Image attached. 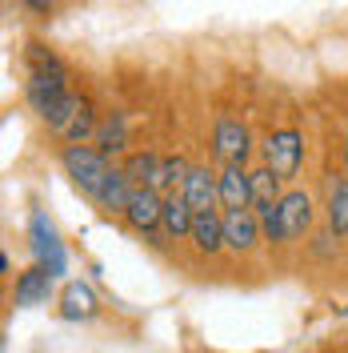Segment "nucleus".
<instances>
[{"label":"nucleus","mask_w":348,"mask_h":353,"mask_svg":"<svg viewBox=\"0 0 348 353\" xmlns=\"http://www.w3.org/2000/svg\"><path fill=\"white\" fill-rule=\"evenodd\" d=\"M68 88H65V68L52 52H41V44H32V77H28V101L32 109L48 117V109L56 101H65Z\"/></svg>","instance_id":"1"},{"label":"nucleus","mask_w":348,"mask_h":353,"mask_svg":"<svg viewBox=\"0 0 348 353\" xmlns=\"http://www.w3.org/2000/svg\"><path fill=\"white\" fill-rule=\"evenodd\" d=\"M61 165H65V173L72 176V185L85 197H96V189L109 176V157L100 153V149H88V145H68L65 153H61Z\"/></svg>","instance_id":"2"},{"label":"nucleus","mask_w":348,"mask_h":353,"mask_svg":"<svg viewBox=\"0 0 348 353\" xmlns=\"http://www.w3.org/2000/svg\"><path fill=\"white\" fill-rule=\"evenodd\" d=\"M301 161H305V137L296 129H276L264 141V169H272L281 181H292L301 173Z\"/></svg>","instance_id":"3"},{"label":"nucleus","mask_w":348,"mask_h":353,"mask_svg":"<svg viewBox=\"0 0 348 353\" xmlns=\"http://www.w3.org/2000/svg\"><path fill=\"white\" fill-rule=\"evenodd\" d=\"M28 241H32V257H36L41 269H48L52 277L65 273V245L56 237L48 213H32V221H28Z\"/></svg>","instance_id":"4"},{"label":"nucleus","mask_w":348,"mask_h":353,"mask_svg":"<svg viewBox=\"0 0 348 353\" xmlns=\"http://www.w3.org/2000/svg\"><path fill=\"white\" fill-rule=\"evenodd\" d=\"M248 149H252V137L237 117H220L213 125V153L224 161V169H244Z\"/></svg>","instance_id":"5"},{"label":"nucleus","mask_w":348,"mask_h":353,"mask_svg":"<svg viewBox=\"0 0 348 353\" xmlns=\"http://www.w3.org/2000/svg\"><path fill=\"white\" fill-rule=\"evenodd\" d=\"M124 217H129V225L136 233L156 237L160 217H164V197L156 189H132V201H129V209H124Z\"/></svg>","instance_id":"6"},{"label":"nucleus","mask_w":348,"mask_h":353,"mask_svg":"<svg viewBox=\"0 0 348 353\" xmlns=\"http://www.w3.org/2000/svg\"><path fill=\"white\" fill-rule=\"evenodd\" d=\"M281 225H284V241L308 233V225H312V201H308L305 189H288L281 197Z\"/></svg>","instance_id":"7"},{"label":"nucleus","mask_w":348,"mask_h":353,"mask_svg":"<svg viewBox=\"0 0 348 353\" xmlns=\"http://www.w3.org/2000/svg\"><path fill=\"white\" fill-rule=\"evenodd\" d=\"M257 241H261V221H257L252 209L224 213V249H232V253H248Z\"/></svg>","instance_id":"8"},{"label":"nucleus","mask_w":348,"mask_h":353,"mask_svg":"<svg viewBox=\"0 0 348 353\" xmlns=\"http://www.w3.org/2000/svg\"><path fill=\"white\" fill-rule=\"evenodd\" d=\"M184 201L193 205V213H208L220 201V176H213L204 165H193L184 181Z\"/></svg>","instance_id":"9"},{"label":"nucleus","mask_w":348,"mask_h":353,"mask_svg":"<svg viewBox=\"0 0 348 353\" xmlns=\"http://www.w3.org/2000/svg\"><path fill=\"white\" fill-rule=\"evenodd\" d=\"M48 297H52V273L48 269L32 265V269H24L21 277H17V305L21 309L44 305Z\"/></svg>","instance_id":"10"},{"label":"nucleus","mask_w":348,"mask_h":353,"mask_svg":"<svg viewBox=\"0 0 348 353\" xmlns=\"http://www.w3.org/2000/svg\"><path fill=\"white\" fill-rule=\"evenodd\" d=\"M220 205H224L228 213L248 209V205H252V173H244V169H224V173H220Z\"/></svg>","instance_id":"11"},{"label":"nucleus","mask_w":348,"mask_h":353,"mask_svg":"<svg viewBox=\"0 0 348 353\" xmlns=\"http://www.w3.org/2000/svg\"><path fill=\"white\" fill-rule=\"evenodd\" d=\"M132 185L129 176H124V169H109V176H105V185L96 189V205L105 209V213H124L129 209V201H132Z\"/></svg>","instance_id":"12"},{"label":"nucleus","mask_w":348,"mask_h":353,"mask_svg":"<svg viewBox=\"0 0 348 353\" xmlns=\"http://www.w3.org/2000/svg\"><path fill=\"white\" fill-rule=\"evenodd\" d=\"M193 221H196V213H193V205L184 201V193H168L164 197V217H160V229L168 233V237H193Z\"/></svg>","instance_id":"13"},{"label":"nucleus","mask_w":348,"mask_h":353,"mask_svg":"<svg viewBox=\"0 0 348 353\" xmlns=\"http://www.w3.org/2000/svg\"><path fill=\"white\" fill-rule=\"evenodd\" d=\"M193 245L200 249V253H220V249H224V217H220L217 209L196 213V221H193Z\"/></svg>","instance_id":"14"},{"label":"nucleus","mask_w":348,"mask_h":353,"mask_svg":"<svg viewBox=\"0 0 348 353\" xmlns=\"http://www.w3.org/2000/svg\"><path fill=\"white\" fill-rule=\"evenodd\" d=\"M61 305H65L68 321H85V317H92V313H96V293H92V285H88V281H68Z\"/></svg>","instance_id":"15"},{"label":"nucleus","mask_w":348,"mask_h":353,"mask_svg":"<svg viewBox=\"0 0 348 353\" xmlns=\"http://www.w3.org/2000/svg\"><path fill=\"white\" fill-rule=\"evenodd\" d=\"M96 145H100L105 157L120 153V149L129 145V117H124V112H109V117L100 121V129H96Z\"/></svg>","instance_id":"16"},{"label":"nucleus","mask_w":348,"mask_h":353,"mask_svg":"<svg viewBox=\"0 0 348 353\" xmlns=\"http://www.w3.org/2000/svg\"><path fill=\"white\" fill-rule=\"evenodd\" d=\"M328 229L336 237H348V176H340L328 193Z\"/></svg>","instance_id":"17"},{"label":"nucleus","mask_w":348,"mask_h":353,"mask_svg":"<svg viewBox=\"0 0 348 353\" xmlns=\"http://www.w3.org/2000/svg\"><path fill=\"white\" fill-rule=\"evenodd\" d=\"M281 205V176L272 169H257L252 173V209H272Z\"/></svg>","instance_id":"18"},{"label":"nucleus","mask_w":348,"mask_h":353,"mask_svg":"<svg viewBox=\"0 0 348 353\" xmlns=\"http://www.w3.org/2000/svg\"><path fill=\"white\" fill-rule=\"evenodd\" d=\"M156 169H160V157L156 153H132L129 161H124V176H129L136 189H153Z\"/></svg>","instance_id":"19"},{"label":"nucleus","mask_w":348,"mask_h":353,"mask_svg":"<svg viewBox=\"0 0 348 353\" xmlns=\"http://www.w3.org/2000/svg\"><path fill=\"white\" fill-rule=\"evenodd\" d=\"M188 169H193V165H184L180 157H160V169H156L153 189H156V193H160V189H173L176 181L184 185V181H188Z\"/></svg>","instance_id":"20"},{"label":"nucleus","mask_w":348,"mask_h":353,"mask_svg":"<svg viewBox=\"0 0 348 353\" xmlns=\"http://www.w3.org/2000/svg\"><path fill=\"white\" fill-rule=\"evenodd\" d=\"M100 129V125H96V121H92V109H88V101H85V109L76 112V121H72V125H68V145H85V137L88 132H96Z\"/></svg>","instance_id":"21"},{"label":"nucleus","mask_w":348,"mask_h":353,"mask_svg":"<svg viewBox=\"0 0 348 353\" xmlns=\"http://www.w3.org/2000/svg\"><path fill=\"white\" fill-rule=\"evenodd\" d=\"M345 161H348V137H345Z\"/></svg>","instance_id":"22"},{"label":"nucleus","mask_w":348,"mask_h":353,"mask_svg":"<svg viewBox=\"0 0 348 353\" xmlns=\"http://www.w3.org/2000/svg\"><path fill=\"white\" fill-rule=\"evenodd\" d=\"M340 313H348V305H345V309H340Z\"/></svg>","instance_id":"23"}]
</instances>
